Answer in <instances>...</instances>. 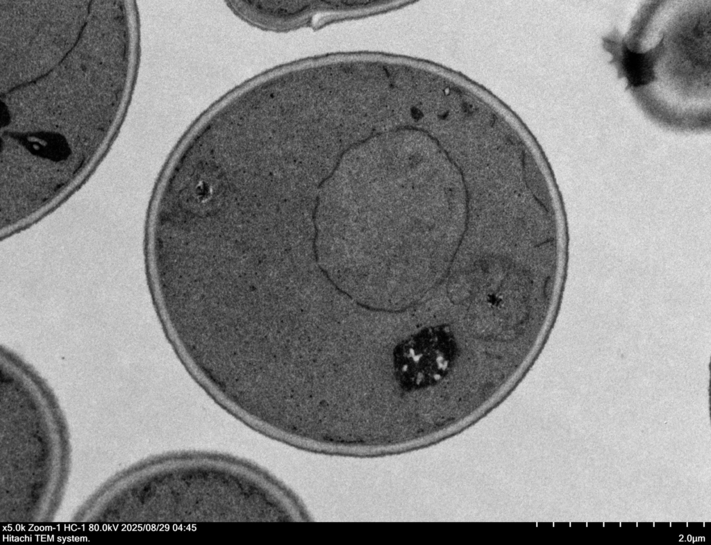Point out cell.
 Instances as JSON below:
<instances>
[{"label":"cell","mask_w":711,"mask_h":545,"mask_svg":"<svg viewBox=\"0 0 711 545\" xmlns=\"http://www.w3.org/2000/svg\"><path fill=\"white\" fill-rule=\"evenodd\" d=\"M457 352L456 339L449 326L424 328L394 347L392 366L395 380L405 392L433 386L450 372Z\"/></svg>","instance_id":"1"},{"label":"cell","mask_w":711,"mask_h":545,"mask_svg":"<svg viewBox=\"0 0 711 545\" xmlns=\"http://www.w3.org/2000/svg\"><path fill=\"white\" fill-rule=\"evenodd\" d=\"M663 40L664 37L653 49L642 53L632 51L627 48L626 44H622V54L617 55L620 58L617 61L621 64L622 76H626L628 79L627 88L646 85L655 78L653 66L664 49Z\"/></svg>","instance_id":"2"}]
</instances>
